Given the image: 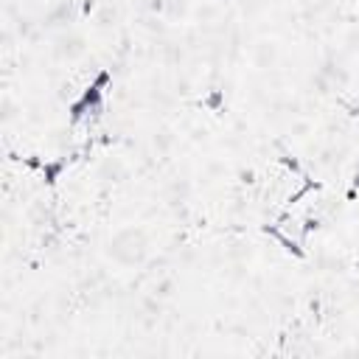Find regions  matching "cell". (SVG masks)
Masks as SVG:
<instances>
[{
	"label": "cell",
	"mask_w": 359,
	"mask_h": 359,
	"mask_svg": "<svg viewBox=\"0 0 359 359\" xmlns=\"http://www.w3.org/2000/svg\"><path fill=\"white\" fill-rule=\"evenodd\" d=\"M149 252V238L140 227H121L107 244V255L121 266H137Z\"/></svg>",
	"instance_id": "cell-1"
},
{
	"label": "cell",
	"mask_w": 359,
	"mask_h": 359,
	"mask_svg": "<svg viewBox=\"0 0 359 359\" xmlns=\"http://www.w3.org/2000/svg\"><path fill=\"white\" fill-rule=\"evenodd\" d=\"M50 50H53V56H56V59H62V62H73V59L84 56L87 42H84V36H81V34H76V31H62V34H56V36H53Z\"/></svg>",
	"instance_id": "cell-2"
},
{
	"label": "cell",
	"mask_w": 359,
	"mask_h": 359,
	"mask_svg": "<svg viewBox=\"0 0 359 359\" xmlns=\"http://www.w3.org/2000/svg\"><path fill=\"white\" fill-rule=\"evenodd\" d=\"M278 62V45L272 39H261L252 45V65L255 67H275Z\"/></svg>",
	"instance_id": "cell-3"
},
{
	"label": "cell",
	"mask_w": 359,
	"mask_h": 359,
	"mask_svg": "<svg viewBox=\"0 0 359 359\" xmlns=\"http://www.w3.org/2000/svg\"><path fill=\"white\" fill-rule=\"evenodd\" d=\"M98 174H101V180H109V182H118V180L123 177V165H121V160H115V157H107V160L101 163V168H98Z\"/></svg>",
	"instance_id": "cell-4"
},
{
	"label": "cell",
	"mask_w": 359,
	"mask_h": 359,
	"mask_svg": "<svg viewBox=\"0 0 359 359\" xmlns=\"http://www.w3.org/2000/svg\"><path fill=\"white\" fill-rule=\"evenodd\" d=\"M356 244H359V233H356Z\"/></svg>",
	"instance_id": "cell-5"
}]
</instances>
